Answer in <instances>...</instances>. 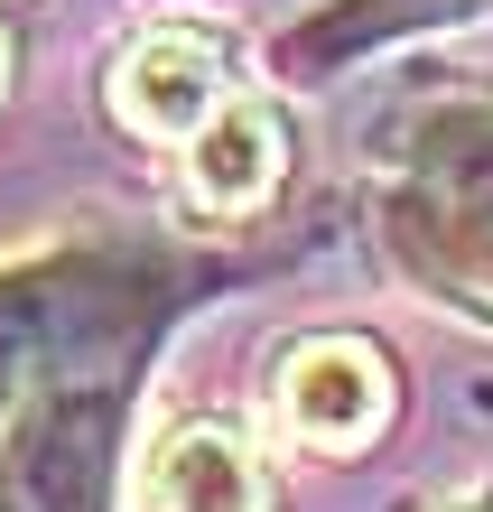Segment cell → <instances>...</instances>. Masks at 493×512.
<instances>
[{"mask_svg": "<svg viewBox=\"0 0 493 512\" xmlns=\"http://www.w3.org/2000/svg\"><path fill=\"white\" fill-rule=\"evenodd\" d=\"M131 373H84L0 419V512H103Z\"/></svg>", "mask_w": 493, "mask_h": 512, "instance_id": "obj_3", "label": "cell"}, {"mask_svg": "<svg viewBox=\"0 0 493 512\" xmlns=\"http://www.w3.org/2000/svg\"><path fill=\"white\" fill-rule=\"evenodd\" d=\"M187 289L196 270L149 243H56L0 261V419L28 391L131 373Z\"/></svg>", "mask_w": 493, "mask_h": 512, "instance_id": "obj_1", "label": "cell"}, {"mask_svg": "<svg viewBox=\"0 0 493 512\" xmlns=\"http://www.w3.org/2000/svg\"><path fill=\"white\" fill-rule=\"evenodd\" d=\"M0 84H10V38H0Z\"/></svg>", "mask_w": 493, "mask_h": 512, "instance_id": "obj_9", "label": "cell"}, {"mask_svg": "<svg viewBox=\"0 0 493 512\" xmlns=\"http://www.w3.org/2000/svg\"><path fill=\"white\" fill-rule=\"evenodd\" d=\"M280 401H289V429L298 438L354 447V438H373V419L391 410V382H382V354L373 345H307V354H289Z\"/></svg>", "mask_w": 493, "mask_h": 512, "instance_id": "obj_5", "label": "cell"}, {"mask_svg": "<svg viewBox=\"0 0 493 512\" xmlns=\"http://www.w3.org/2000/svg\"><path fill=\"white\" fill-rule=\"evenodd\" d=\"M456 512H466V503H456Z\"/></svg>", "mask_w": 493, "mask_h": 512, "instance_id": "obj_10", "label": "cell"}, {"mask_svg": "<svg viewBox=\"0 0 493 512\" xmlns=\"http://www.w3.org/2000/svg\"><path fill=\"white\" fill-rule=\"evenodd\" d=\"M112 103H121V122H140V131H187V140H196L214 112H224L214 47L187 38V28H159L149 47H131V66H121Z\"/></svg>", "mask_w": 493, "mask_h": 512, "instance_id": "obj_6", "label": "cell"}, {"mask_svg": "<svg viewBox=\"0 0 493 512\" xmlns=\"http://www.w3.org/2000/svg\"><path fill=\"white\" fill-rule=\"evenodd\" d=\"M484 10L493 0H317L280 38V75H335V66H354L363 47L428 38V28H456V19H484Z\"/></svg>", "mask_w": 493, "mask_h": 512, "instance_id": "obj_4", "label": "cell"}, {"mask_svg": "<svg viewBox=\"0 0 493 512\" xmlns=\"http://www.w3.org/2000/svg\"><path fill=\"white\" fill-rule=\"evenodd\" d=\"M382 243L428 298L493 326V103H428L391 149Z\"/></svg>", "mask_w": 493, "mask_h": 512, "instance_id": "obj_2", "label": "cell"}, {"mask_svg": "<svg viewBox=\"0 0 493 512\" xmlns=\"http://www.w3.org/2000/svg\"><path fill=\"white\" fill-rule=\"evenodd\" d=\"M159 512H261V466L233 429H177L159 447Z\"/></svg>", "mask_w": 493, "mask_h": 512, "instance_id": "obj_7", "label": "cell"}, {"mask_svg": "<svg viewBox=\"0 0 493 512\" xmlns=\"http://www.w3.org/2000/svg\"><path fill=\"white\" fill-rule=\"evenodd\" d=\"M187 159H196V187L214 205H252V196H270V177H280V131H270L261 103H224L187 140Z\"/></svg>", "mask_w": 493, "mask_h": 512, "instance_id": "obj_8", "label": "cell"}]
</instances>
